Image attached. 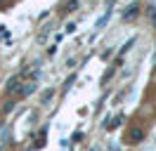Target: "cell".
Listing matches in <instances>:
<instances>
[{"label": "cell", "mask_w": 156, "mask_h": 151, "mask_svg": "<svg viewBox=\"0 0 156 151\" xmlns=\"http://www.w3.org/2000/svg\"><path fill=\"white\" fill-rule=\"evenodd\" d=\"M38 68H40V61H33L31 66H26V68L21 71L19 78H38Z\"/></svg>", "instance_id": "obj_1"}, {"label": "cell", "mask_w": 156, "mask_h": 151, "mask_svg": "<svg viewBox=\"0 0 156 151\" xmlns=\"http://www.w3.org/2000/svg\"><path fill=\"white\" fill-rule=\"evenodd\" d=\"M19 85H21V78H19V76H14V78H10V80L5 83V92H17Z\"/></svg>", "instance_id": "obj_2"}, {"label": "cell", "mask_w": 156, "mask_h": 151, "mask_svg": "<svg viewBox=\"0 0 156 151\" xmlns=\"http://www.w3.org/2000/svg\"><path fill=\"white\" fill-rule=\"evenodd\" d=\"M142 139H144V132L140 130V128H133L130 135H128V142H130V144H135V142H142Z\"/></svg>", "instance_id": "obj_3"}, {"label": "cell", "mask_w": 156, "mask_h": 151, "mask_svg": "<svg viewBox=\"0 0 156 151\" xmlns=\"http://www.w3.org/2000/svg\"><path fill=\"white\" fill-rule=\"evenodd\" d=\"M33 90H36V80H31V83H26V85H19V94H24V97L31 94Z\"/></svg>", "instance_id": "obj_4"}, {"label": "cell", "mask_w": 156, "mask_h": 151, "mask_svg": "<svg viewBox=\"0 0 156 151\" xmlns=\"http://www.w3.org/2000/svg\"><path fill=\"white\" fill-rule=\"evenodd\" d=\"M118 66H121V59H118V64H114V66H111V68H109V71H107V73H104V78H102V85H107L109 80L114 78V71H116Z\"/></svg>", "instance_id": "obj_5"}, {"label": "cell", "mask_w": 156, "mask_h": 151, "mask_svg": "<svg viewBox=\"0 0 156 151\" xmlns=\"http://www.w3.org/2000/svg\"><path fill=\"white\" fill-rule=\"evenodd\" d=\"M137 12H140V7H137V5H130V7H128L126 12H123V19H130V17H135Z\"/></svg>", "instance_id": "obj_6"}, {"label": "cell", "mask_w": 156, "mask_h": 151, "mask_svg": "<svg viewBox=\"0 0 156 151\" xmlns=\"http://www.w3.org/2000/svg\"><path fill=\"white\" fill-rule=\"evenodd\" d=\"M0 40H5L7 45H10V43H12V38H10V31H7V28H5V26H0Z\"/></svg>", "instance_id": "obj_7"}, {"label": "cell", "mask_w": 156, "mask_h": 151, "mask_svg": "<svg viewBox=\"0 0 156 151\" xmlns=\"http://www.w3.org/2000/svg\"><path fill=\"white\" fill-rule=\"evenodd\" d=\"M133 45H135V38H130V40H128L126 45L121 47V52H118V57H123V54H126V52H130V47H133Z\"/></svg>", "instance_id": "obj_8"}, {"label": "cell", "mask_w": 156, "mask_h": 151, "mask_svg": "<svg viewBox=\"0 0 156 151\" xmlns=\"http://www.w3.org/2000/svg\"><path fill=\"white\" fill-rule=\"evenodd\" d=\"M73 9H78V0H69L66 5H64V12L69 14V12H73Z\"/></svg>", "instance_id": "obj_9"}, {"label": "cell", "mask_w": 156, "mask_h": 151, "mask_svg": "<svg viewBox=\"0 0 156 151\" xmlns=\"http://www.w3.org/2000/svg\"><path fill=\"white\" fill-rule=\"evenodd\" d=\"M126 121V116H116V118H114V121L109 123V128H111V130H114V128H118V125H121V123Z\"/></svg>", "instance_id": "obj_10"}, {"label": "cell", "mask_w": 156, "mask_h": 151, "mask_svg": "<svg viewBox=\"0 0 156 151\" xmlns=\"http://www.w3.org/2000/svg\"><path fill=\"white\" fill-rule=\"evenodd\" d=\"M107 21H109V12H107V14H104L102 19H99L97 24H95V28H104V26H107Z\"/></svg>", "instance_id": "obj_11"}, {"label": "cell", "mask_w": 156, "mask_h": 151, "mask_svg": "<svg viewBox=\"0 0 156 151\" xmlns=\"http://www.w3.org/2000/svg\"><path fill=\"white\" fill-rule=\"evenodd\" d=\"M40 146H45V130H43V135L38 137V142L33 144V149H40Z\"/></svg>", "instance_id": "obj_12"}, {"label": "cell", "mask_w": 156, "mask_h": 151, "mask_svg": "<svg viewBox=\"0 0 156 151\" xmlns=\"http://www.w3.org/2000/svg\"><path fill=\"white\" fill-rule=\"evenodd\" d=\"M52 97H55V90H48L45 97H43V104H50V102H52Z\"/></svg>", "instance_id": "obj_13"}, {"label": "cell", "mask_w": 156, "mask_h": 151, "mask_svg": "<svg viewBox=\"0 0 156 151\" xmlns=\"http://www.w3.org/2000/svg\"><path fill=\"white\" fill-rule=\"evenodd\" d=\"M73 80H76V73H71V76H69V78H66V83H64V87H69V85L73 83Z\"/></svg>", "instance_id": "obj_14"}, {"label": "cell", "mask_w": 156, "mask_h": 151, "mask_svg": "<svg viewBox=\"0 0 156 151\" xmlns=\"http://www.w3.org/2000/svg\"><path fill=\"white\" fill-rule=\"evenodd\" d=\"M73 142H78V139H83V132H73V137H71Z\"/></svg>", "instance_id": "obj_15"}, {"label": "cell", "mask_w": 156, "mask_h": 151, "mask_svg": "<svg viewBox=\"0 0 156 151\" xmlns=\"http://www.w3.org/2000/svg\"><path fill=\"white\" fill-rule=\"evenodd\" d=\"M154 61H156V57H154Z\"/></svg>", "instance_id": "obj_16"}]
</instances>
